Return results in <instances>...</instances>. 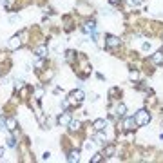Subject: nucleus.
<instances>
[{
	"mask_svg": "<svg viewBox=\"0 0 163 163\" xmlns=\"http://www.w3.org/2000/svg\"><path fill=\"white\" fill-rule=\"evenodd\" d=\"M83 98H85V94H83V91H73L71 93V96H69V103L71 105H80L82 102H83Z\"/></svg>",
	"mask_w": 163,
	"mask_h": 163,
	"instance_id": "1",
	"label": "nucleus"
},
{
	"mask_svg": "<svg viewBox=\"0 0 163 163\" xmlns=\"http://www.w3.org/2000/svg\"><path fill=\"white\" fill-rule=\"evenodd\" d=\"M134 120H136V125H147V123H149V120H151V116H149V112H147L145 109H142V111H138V112H136Z\"/></svg>",
	"mask_w": 163,
	"mask_h": 163,
	"instance_id": "2",
	"label": "nucleus"
},
{
	"mask_svg": "<svg viewBox=\"0 0 163 163\" xmlns=\"http://www.w3.org/2000/svg\"><path fill=\"white\" fill-rule=\"evenodd\" d=\"M71 122H73V120H71V114H69V112H62V114L58 116V125H62V127H69Z\"/></svg>",
	"mask_w": 163,
	"mask_h": 163,
	"instance_id": "3",
	"label": "nucleus"
},
{
	"mask_svg": "<svg viewBox=\"0 0 163 163\" xmlns=\"http://www.w3.org/2000/svg\"><path fill=\"white\" fill-rule=\"evenodd\" d=\"M105 44H107V47H118V45H120V38L109 34V36L105 38Z\"/></svg>",
	"mask_w": 163,
	"mask_h": 163,
	"instance_id": "4",
	"label": "nucleus"
},
{
	"mask_svg": "<svg viewBox=\"0 0 163 163\" xmlns=\"http://www.w3.org/2000/svg\"><path fill=\"white\" fill-rule=\"evenodd\" d=\"M22 45V40H20V36H13L9 42H7V47L9 49H18Z\"/></svg>",
	"mask_w": 163,
	"mask_h": 163,
	"instance_id": "5",
	"label": "nucleus"
},
{
	"mask_svg": "<svg viewBox=\"0 0 163 163\" xmlns=\"http://www.w3.org/2000/svg\"><path fill=\"white\" fill-rule=\"evenodd\" d=\"M134 125H136V120L134 118H125V122H123V129L125 131H132Z\"/></svg>",
	"mask_w": 163,
	"mask_h": 163,
	"instance_id": "6",
	"label": "nucleus"
},
{
	"mask_svg": "<svg viewBox=\"0 0 163 163\" xmlns=\"http://www.w3.org/2000/svg\"><path fill=\"white\" fill-rule=\"evenodd\" d=\"M83 31H85V33H94V31H96V24H94L93 20H91V22H85V24H83Z\"/></svg>",
	"mask_w": 163,
	"mask_h": 163,
	"instance_id": "7",
	"label": "nucleus"
},
{
	"mask_svg": "<svg viewBox=\"0 0 163 163\" xmlns=\"http://www.w3.org/2000/svg\"><path fill=\"white\" fill-rule=\"evenodd\" d=\"M36 56H40V58H45L47 56V47L45 45H40V47H36Z\"/></svg>",
	"mask_w": 163,
	"mask_h": 163,
	"instance_id": "8",
	"label": "nucleus"
},
{
	"mask_svg": "<svg viewBox=\"0 0 163 163\" xmlns=\"http://www.w3.org/2000/svg\"><path fill=\"white\" fill-rule=\"evenodd\" d=\"M5 127H7V131H15L16 129V120L15 118H7L5 120Z\"/></svg>",
	"mask_w": 163,
	"mask_h": 163,
	"instance_id": "9",
	"label": "nucleus"
},
{
	"mask_svg": "<svg viewBox=\"0 0 163 163\" xmlns=\"http://www.w3.org/2000/svg\"><path fill=\"white\" fill-rule=\"evenodd\" d=\"M152 62L154 64H163V51H156L152 54Z\"/></svg>",
	"mask_w": 163,
	"mask_h": 163,
	"instance_id": "10",
	"label": "nucleus"
},
{
	"mask_svg": "<svg viewBox=\"0 0 163 163\" xmlns=\"http://www.w3.org/2000/svg\"><path fill=\"white\" fill-rule=\"evenodd\" d=\"M78 158H80V152L78 151H71L69 156H67V161H78Z\"/></svg>",
	"mask_w": 163,
	"mask_h": 163,
	"instance_id": "11",
	"label": "nucleus"
},
{
	"mask_svg": "<svg viewBox=\"0 0 163 163\" xmlns=\"http://www.w3.org/2000/svg\"><path fill=\"white\" fill-rule=\"evenodd\" d=\"M105 125H107L105 120H96V122H94V129H96V131H103Z\"/></svg>",
	"mask_w": 163,
	"mask_h": 163,
	"instance_id": "12",
	"label": "nucleus"
},
{
	"mask_svg": "<svg viewBox=\"0 0 163 163\" xmlns=\"http://www.w3.org/2000/svg\"><path fill=\"white\" fill-rule=\"evenodd\" d=\"M114 152H116V147H114V145H107L103 156H114Z\"/></svg>",
	"mask_w": 163,
	"mask_h": 163,
	"instance_id": "13",
	"label": "nucleus"
},
{
	"mask_svg": "<svg viewBox=\"0 0 163 163\" xmlns=\"http://www.w3.org/2000/svg\"><path fill=\"white\" fill-rule=\"evenodd\" d=\"M80 127H82L80 122H71V123H69V129H71V131H80Z\"/></svg>",
	"mask_w": 163,
	"mask_h": 163,
	"instance_id": "14",
	"label": "nucleus"
},
{
	"mask_svg": "<svg viewBox=\"0 0 163 163\" xmlns=\"http://www.w3.org/2000/svg\"><path fill=\"white\" fill-rule=\"evenodd\" d=\"M116 114H118V116H123V114H125V105H123V103H120V105L116 107Z\"/></svg>",
	"mask_w": 163,
	"mask_h": 163,
	"instance_id": "15",
	"label": "nucleus"
},
{
	"mask_svg": "<svg viewBox=\"0 0 163 163\" xmlns=\"http://www.w3.org/2000/svg\"><path fill=\"white\" fill-rule=\"evenodd\" d=\"M129 78H131L132 82H136V80L140 78V73H138V71H131V73H129Z\"/></svg>",
	"mask_w": 163,
	"mask_h": 163,
	"instance_id": "16",
	"label": "nucleus"
},
{
	"mask_svg": "<svg viewBox=\"0 0 163 163\" xmlns=\"http://www.w3.org/2000/svg\"><path fill=\"white\" fill-rule=\"evenodd\" d=\"M102 158H103V154H94V156L91 158V161H93V163H98V161H102Z\"/></svg>",
	"mask_w": 163,
	"mask_h": 163,
	"instance_id": "17",
	"label": "nucleus"
},
{
	"mask_svg": "<svg viewBox=\"0 0 163 163\" xmlns=\"http://www.w3.org/2000/svg\"><path fill=\"white\" fill-rule=\"evenodd\" d=\"M34 96H36V98L40 100V98L44 96V91H42V89H36V93H34Z\"/></svg>",
	"mask_w": 163,
	"mask_h": 163,
	"instance_id": "18",
	"label": "nucleus"
},
{
	"mask_svg": "<svg viewBox=\"0 0 163 163\" xmlns=\"http://www.w3.org/2000/svg\"><path fill=\"white\" fill-rule=\"evenodd\" d=\"M7 145H9V147H15V140H13L11 136H7Z\"/></svg>",
	"mask_w": 163,
	"mask_h": 163,
	"instance_id": "19",
	"label": "nucleus"
},
{
	"mask_svg": "<svg viewBox=\"0 0 163 163\" xmlns=\"http://www.w3.org/2000/svg\"><path fill=\"white\" fill-rule=\"evenodd\" d=\"M2 4H4L5 7H11V4H13V0H2Z\"/></svg>",
	"mask_w": 163,
	"mask_h": 163,
	"instance_id": "20",
	"label": "nucleus"
},
{
	"mask_svg": "<svg viewBox=\"0 0 163 163\" xmlns=\"http://www.w3.org/2000/svg\"><path fill=\"white\" fill-rule=\"evenodd\" d=\"M143 49H145V51L151 49V42H145V44H143Z\"/></svg>",
	"mask_w": 163,
	"mask_h": 163,
	"instance_id": "21",
	"label": "nucleus"
},
{
	"mask_svg": "<svg viewBox=\"0 0 163 163\" xmlns=\"http://www.w3.org/2000/svg\"><path fill=\"white\" fill-rule=\"evenodd\" d=\"M85 149L91 151V149H94V145H93V143H85Z\"/></svg>",
	"mask_w": 163,
	"mask_h": 163,
	"instance_id": "22",
	"label": "nucleus"
},
{
	"mask_svg": "<svg viewBox=\"0 0 163 163\" xmlns=\"http://www.w3.org/2000/svg\"><path fill=\"white\" fill-rule=\"evenodd\" d=\"M129 4H131V5H134V4H138V0H129Z\"/></svg>",
	"mask_w": 163,
	"mask_h": 163,
	"instance_id": "23",
	"label": "nucleus"
},
{
	"mask_svg": "<svg viewBox=\"0 0 163 163\" xmlns=\"http://www.w3.org/2000/svg\"><path fill=\"white\" fill-rule=\"evenodd\" d=\"M4 152H5V151H4V147H0V158L4 156Z\"/></svg>",
	"mask_w": 163,
	"mask_h": 163,
	"instance_id": "24",
	"label": "nucleus"
},
{
	"mask_svg": "<svg viewBox=\"0 0 163 163\" xmlns=\"http://www.w3.org/2000/svg\"><path fill=\"white\" fill-rule=\"evenodd\" d=\"M111 4H118V2H122V0H109Z\"/></svg>",
	"mask_w": 163,
	"mask_h": 163,
	"instance_id": "25",
	"label": "nucleus"
}]
</instances>
